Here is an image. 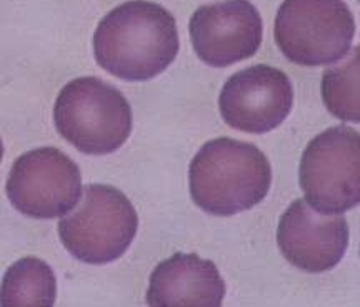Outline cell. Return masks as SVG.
<instances>
[{
  "mask_svg": "<svg viewBox=\"0 0 360 307\" xmlns=\"http://www.w3.org/2000/svg\"><path fill=\"white\" fill-rule=\"evenodd\" d=\"M188 180L197 207L207 214L229 218L264 201L272 182V169L254 144L220 137L195 154Z\"/></svg>",
  "mask_w": 360,
  "mask_h": 307,
  "instance_id": "7a4b0ae2",
  "label": "cell"
},
{
  "mask_svg": "<svg viewBox=\"0 0 360 307\" xmlns=\"http://www.w3.org/2000/svg\"><path fill=\"white\" fill-rule=\"evenodd\" d=\"M8 201L32 219L65 215L82 197V174L67 154L40 147L13 162L6 186Z\"/></svg>",
  "mask_w": 360,
  "mask_h": 307,
  "instance_id": "52a82bcc",
  "label": "cell"
},
{
  "mask_svg": "<svg viewBox=\"0 0 360 307\" xmlns=\"http://www.w3.org/2000/svg\"><path fill=\"white\" fill-rule=\"evenodd\" d=\"M179 52L174 15L159 4L130 0L110 11L94 34V56L109 74L129 82L150 80Z\"/></svg>",
  "mask_w": 360,
  "mask_h": 307,
  "instance_id": "6da1fadb",
  "label": "cell"
},
{
  "mask_svg": "<svg viewBox=\"0 0 360 307\" xmlns=\"http://www.w3.org/2000/svg\"><path fill=\"white\" fill-rule=\"evenodd\" d=\"M58 134L77 151L105 156L127 142L132 109L114 85L97 77H79L64 85L53 106Z\"/></svg>",
  "mask_w": 360,
  "mask_h": 307,
  "instance_id": "3957f363",
  "label": "cell"
},
{
  "mask_svg": "<svg viewBox=\"0 0 360 307\" xmlns=\"http://www.w3.org/2000/svg\"><path fill=\"white\" fill-rule=\"evenodd\" d=\"M137 227V211L124 192L107 184H90L82 202L58 223V236L75 259L109 264L125 254Z\"/></svg>",
  "mask_w": 360,
  "mask_h": 307,
  "instance_id": "277c9868",
  "label": "cell"
},
{
  "mask_svg": "<svg viewBox=\"0 0 360 307\" xmlns=\"http://www.w3.org/2000/svg\"><path fill=\"white\" fill-rule=\"evenodd\" d=\"M274 34L287 61L305 67L327 65L347 56L355 19L344 0H283Z\"/></svg>",
  "mask_w": 360,
  "mask_h": 307,
  "instance_id": "5b68a950",
  "label": "cell"
},
{
  "mask_svg": "<svg viewBox=\"0 0 360 307\" xmlns=\"http://www.w3.org/2000/svg\"><path fill=\"white\" fill-rule=\"evenodd\" d=\"M56 297V274L39 257L13 263L0 284V307H53Z\"/></svg>",
  "mask_w": 360,
  "mask_h": 307,
  "instance_id": "7c38bea8",
  "label": "cell"
},
{
  "mask_svg": "<svg viewBox=\"0 0 360 307\" xmlns=\"http://www.w3.org/2000/svg\"><path fill=\"white\" fill-rule=\"evenodd\" d=\"M294 106L289 75L272 65H252L224 84L219 109L229 125L242 132L265 134L287 119Z\"/></svg>",
  "mask_w": 360,
  "mask_h": 307,
  "instance_id": "ba28073f",
  "label": "cell"
},
{
  "mask_svg": "<svg viewBox=\"0 0 360 307\" xmlns=\"http://www.w3.org/2000/svg\"><path fill=\"white\" fill-rule=\"evenodd\" d=\"M277 244L297 269L326 272L334 269L347 251V219L340 214H319L304 199H295L278 220Z\"/></svg>",
  "mask_w": 360,
  "mask_h": 307,
  "instance_id": "30bf717a",
  "label": "cell"
},
{
  "mask_svg": "<svg viewBox=\"0 0 360 307\" xmlns=\"http://www.w3.org/2000/svg\"><path fill=\"white\" fill-rule=\"evenodd\" d=\"M225 282L212 261L177 252L150 274L148 307H222Z\"/></svg>",
  "mask_w": 360,
  "mask_h": 307,
  "instance_id": "8fae6325",
  "label": "cell"
},
{
  "mask_svg": "<svg viewBox=\"0 0 360 307\" xmlns=\"http://www.w3.org/2000/svg\"><path fill=\"white\" fill-rule=\"evenodd\" d=\"M2 157H4V144H2V139H0V162H2Z\"/></svg>",
  "mask_w": 360,
  "mask_h": 307,
  "instance_id": "5bb4252c",
  "label": "cell"
},
{
  "mask_svg": "<svg viewBox=\"0 0 360 307\" xmlns=\"http://www.w3.org/2000/svg\"><path fill=\"white\" fill-rule=\"evenodd\" d=\"M305 202L319 214L337 215L360 202V137L347 125L315 135L299 170Z\"/></svg>",
  "mask_w": 360,
  "mask_h": 307,
  "instance_id": "8992f818",
  "label": "cell"
},
{
  "mask_svg": "<svg viewBox=\"0 0 360 307\" xmlns=\"http://www.w3.org/2000/svg\"><path fill=\"white\" fill-rule=\"evenodd\" d=\"M188 30L200 61L210 67H229L259 51L264 24L250 0H224L197 8Z\"/></svg>",
  "mask_w": 360,
  "mask_h": 307,
  "instance_id": "9c48e42d",
  "label": "cell"
},
{
  "mask_svg": "<svg viewBox=\"0 0 360 307\" xmlns=\"http://www.w3.org/2000/svg\"><path fill=\"white\" fill-rule=\"evenodd\" d=\"M359 47L345 64L323 72L322 97L330 114L342 120L359 122Z\"/></svg>",
  "mask_w": 360,
  "mask_h": 307,
  "instance_id": "4fadbf2b",
  "label": "cell"
}]
</instances>
